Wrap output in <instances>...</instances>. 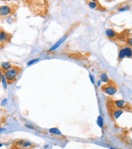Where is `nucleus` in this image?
I'll return each mask as SVG.
<instances>
[{
    "label": "nucleus",
    "instance_id": "12",
    "mask_svg": "<svg viewBox=\"0 0 132 149\" xmlns=\"http://www.w3.org/2000/svg\"><path fill=\"white\" fill-rule=\"evenodd\" d=\"M101 81L104 82H109V79L108 77V75L106 73H102L101 75Z\"/></svg>",
    "mask_w": 132,
    "mask_h": 149
},
{
    "label": "nucleus",
    "instance_id": "4",
    "mask_svg": "<svg viewBox=\"0 0 132 149\" xmlns=\"http://www.w3.org/2000/svg\"><path fill=\"white\" fill-rule=\"evenodd\" d=\"M114 105L118 109H122V110L124 108H127L128 106L125 100H122V99L116 100V101H114Z\"/></svg>",
    "mask_w": 132,
    "mask_h": 149
},
{
    "label": "nucleus",
    "instance_id": "13",
    "mask_svg": "<svg viewBox=\"0 0 132 149\" xmlns=\"http://www.w3.org/2000/svg\"><path fill=\"white\" fill-rule=\"evenodd\" d=\"M97 125L101 128H102L103 125H104V122H103V118H102V116H99L98 118H97Z\"/></svg>",
    "mask_w": 132,
    "mask_h": 149
},
{
    "label": "nucleus",
    "instance_id": "19",
    "mask_svg": "<svg viewBox=\"0 0 132 149\" xmlns=\"http://www.w3.org/2000/svg\"><path fill=\"white\" fill-rule=\"evenodd\" d=\"M127 43V44H128L130 47H132V38H128Z\"/></svg>",
    "mask_w": 132,
    "mask_h": 149
},
{
    "label": "nucleus",
    "instance_id": "23",
    "mask_svg": "<svg viewBox=\"0 0 132 149\" xmlns=\"http://www.w3.org/2000/svg\"><path fill=\"white\" fill-rule=\"evenodd\" d=\"M2 71L0 70V81H2Z\"/></svg>",
    "mask_w": 132,
    "mask_h": 149
},
{
    "label": "nucleus",
    "instance_id": "8",
    "mask_svg": "<svg viewBox=\"0 0 132 149\" xmlns=\"http://www.w3.org/2000/svg\"><path fill=\"white\" fill-rule=\"evenodd\" d=\"M105 34L107 35V37L110 38H114L117 36L116 32L114 30H113L112 29H108V30L105 31Z\"/></svg>",
    "mask_w": 132,
    "mask_h": 149
},
{
    "label": "nucleus",
    "instance_id": "24",
    "mask_svg": "<svg viewBox=\"0 0 132 149\" xmlns=\"http://www.w3.org/2000/svg\"><path fill=\"white\" fill-rule=\"evenodd\" d=\"M90 78H91V81H92V83H94V80H93V77H92V76H91V75H90Z\"/></svg>",
    "mask_w": 132,
    "mask_h": 149
},
{
    "label": "nucleus",
    "instance_id": "7",
    "mask_svg": "<svg viewBox=\"0 0 132 149\" xmlns=\"http://www.w3.org/2000/svg\"><path fill=\"white\" fill-rule=\"evenodd\" d=\"M122 50H123V52H124V55L126 57L131 58L132 56V49L130 47H126Z\"/></svg>",
    "mask_w": 132,
    "mask_h": 149
},
{
    "label": "nucleus",
    "instance_id": "3",
    "mask_svg": "<svg viewBox=\"0 0 132 149\" xmlns=\"http://www.w3.org/2000/svg\"><path fill=\"white\" fill-rule=\"evenodd\" d=\"M12 12V9L9 6H1L0 7V16L6 17V16L11 15Z\"/></svg>",
    "mask_w": 132,
    "mask_h": 149
},
{
    "label": "nucleus",
    "instance_id": "2",
    "mask_svg": "<svg viewBox=\"0 0 132 149\" xmlns=\"http://www.w3.org/2000/svg\"><path fill=\"white\" fill-rule=\"evenodd\" d=\"M102 90L105 94H107L109 95H113L118 91L117 87L113 83H109L108 85H105L102 87Z\"/></svg>",
    "mask_w": 132,
    "mask_h": 149
},
{
    "label": "nucleus",
    "instance_id": "20",
    "mask_svg": "<svg viewBox=\"0 0 132 149\" xmlns=\"http://www.w3.org/2000/svg\"><path fill=\"white\" fill-rule=\"evenodd\" d=\"M130 8V7L129 6H127V7H124V8H122L119 9V12H122V11H126V10H127V9Z\"/></svg>",
    "mask_w": 132,
    "mask_h": 149
},
{
    "label": "nucleus",
    "instance_id": "10",
    "mask_svg": "<svg viewBox=\"0 0 132 149\" xmlns=\"http://www.w3.org/2000/svg\"><path fill=\"white\" fill-rule=\"evenodd\" d=\"M1 67H2V69L5 70V71H7L9 69H11V64L9 63V62H3V63H2L1 64Z\"/></svg>",
    "mask_w": 132,
    "mask_h": 149
},
{
    "label": "nucleus",
    "instance_id": "9",
    "mask_svg": "<svg viewBox=\"0 0 132 149\" xmlns=\"http://www.w3.org/2000/svg\"><path fill=\"white\" fill-rule=\"evenodd\" d=\"M122 113H123V111H122V109H116L114 111V112H113V116H114V119H118Z\"/></svg>",
    "mask_w": 132,
    "mask_h": 149
},
{
    "label": "nucleus",
    "instance_id": "15",
    "mask_svg": "<svg viewBox=\"0 0 132 149\" xmlns=\"http://www.w3.org/2000/svg\"><path fill=\"white\" fill-rule=\"evenodd\" d=\"M125 57V55H124V52H123V50H120V51H119V53H118V59L119 60H122V59H123V58Z\"/></svg>",
    "mask_w": 132,
    "mask_h": 149
},
{
    "label": "nucleus",
    "instance_id": "14",
    "mask_svg": "<svg viewBox=\"0 0 132 149\" xmlns=\"http://www.w3.org/2000/svg\"><path fill=\"white\" fill-rule=\"evenodd\" d=\"M88 6H89L90 8L95 9V8H96V7H97V4H96V3H95V2H89Z\"/></svg>",
    "mask_w": 132,
    "mask_h": 149
},
{
    "label": "nucleus",
    "instance_id": "5",
    "mask_svg": "<svg viewBox=\"0 0 132 149\" xmlns=\"http://www.w3.org/2000/svg\"><path fill=\"white\" fill-rule=\"evenodd\" d=\"M66 35H65V36H63V38H61L60 39H59V41H58L57 43H56L55 44H54V46H53L52 47L50 48V51H54V50H56L57 48L59 47L60 46V45H61V44H62V43H63L64 41L66 40Z\"/></svg>",
    "mask_w": 132,
    "mask_h": 149
},
{
    "label": "nucleus",
    "instance_id": "16",
    "mask_svg": "<svg viewBox=\"0 0 132 149\" xmlns=\"http://www.w3.org/2000/svg\"><path fill=\"white\" fill-rule=\"evenodd\" d=\"M2 84H3L4 89H7V80H6V78H5L4 76L2 77Z\"/></svg>",
    "mask_w": 132,
    "mask_h": 149
},
{
    "label": "nucleus",
    "instance_id": "25",
    "mask_svg": "<svg viewBox=\"0 0 132 149\" xmlns=\"http://www.w3.org/2000/svg\"><path fill=\"white\" fill-rule=\"evenodd\" d=\"M5 130V129H3V128H1L0 129V132H2V131H4Z\"/></svg>",
    "mask_w": 132,
    "mask_h": 149
},
{
    "label": "nucleus",
    "instance_id": "26",
    "mask_svg": "<svg viewBox=\"0 0 132 149\" xmlns=\"http://www.w3.org/2000/svg\"><path fill=\"white\" fill-rule=\"evenodd\" d=\"M2 146V143H0V147H1Z\"/></svg>",
    "mask_w": 132,
    "mask_h": 149
},
{
    "label": "nucleus",
    "instance_id": "18",
    "mask_svg": "<svg viewBox=\"0 0 132 149\" xmlns=\"http://www.w3.org/2000/svg\"><path fill=\"white\" fill-rule=\"evenodd\" d=\"M32 143L30 142H28V141H24V144H23V147H29V146H31Z\"/></svg>",
    "mask_w": 132,
    "mask_h": 149
},
{
    "label": "nucleus",
    "instance_id": "6",
    "mask_svg": "<svg viewBox=\"0 0 132 149\" xmlns=\"http://www.w3.org/2000/svg\"><path fill=\"white\" fill-rule=\"evenodd\" d=\"M9 38H10V35L8 34H7L4 31H0V42L1 43L7 42L9 40Z\"/></svg>",
    "mask_w": 132,
    "mask_h": 149
},
{
    "label": "nucleus",
    "instance_id": "21",
    "mask_svg": "<svg viewBox=\"0 0 132 149\" xmlns=\"http://www.w3.org/2000/svg\"><path fill=\"white\" fill-rule=\"evenodd\" d=\"M7 99H3V101H2V103H1V105H2V106H3V105H5V104H6V103H7Z\"/></svg>",
    "mask_w": 132,
    "mask_h": 149
},
{
    "label": "nucleus",
    "instance_id": "17",
    "mask_svg": "<svg viewBox=\"0 0 132 149\" xmlns=\"http://www.w3.org/2000/svg\"><path fill=\"white\" fill-rule=\"evenodd\" d=\"M39 60V59H35V60H30L29 62L28 63V65L29 66V65H32L33 64H34V63H37V61Z\"/></svg>",
    "mask_w": 132,
    "mask_h": 149
},
{
    "label": "nucleus",
    "instance_id": "28",
    "mask_svg": "<svg viewBox=\"0 0 132 149\" xmlns=\"http://www.w3.org/2000/svg\"><path fill=\"white\" fill-rule=\"evenodd\" d=\"M131 145H132V142H131Z\"/></svg>",
    "mask_w": 132,
    "mask_h": 149
},
{
    "label": "nucleus",
    "instance_id": "27",
    "mask_svg": "<svg viewBox=\"0 0 132 149\" xmlns=\"http://www.w3.org/2000/svg\"><path fill=\"white\" fill-rule=\"evenodd\" d=\"M111 149H114V148H111Z\"/></svg>",
    "mask_w": 132,
    "mask_h": 149
},
{
    "label": "nucleus",
    "instance_id": "1",
    "mask_svg": "<svg viewBox=\"0 0 132 149\" xmlns=\"http://www.w3.org/2000/svg\"><path fill=\"white\" fill-rule=\"evenodd\" d=\"M20 67H12L11 69L6 71L4 73V77L6 80H7V83H12L16 78L18 74L20 72Z\"/></svg>",
    "mask_w": 132,
    "mask_h": 149
},
{
    "label": "nucleus",
    "instance_id": "22",
    "mask_svg": "<svg viewBox=\"0 0 132 149\" xmlns=\"http://www.w3.org/2000/svg\"><path fill=\"white\" fill-rule=\"evenodd\" d=\"M26 125V127H28V128H30V129H33V126H32L31 125L26 124V125Z\"/></svg>",
    "mask_w": 132,
    "mask_h": 149
},
{
    "label": "nucleus",
    "instance_id": "11",
    "mask_svg": "<svg viewBox=\"0 0 132 149\" xmlns=\"http://www.w3.org/2000/svg\"><path fill=\"white\" fill-rule=\"evenodd\" d=\"M49 132L52 134H56V135H62V133L58 128H51L49 129Z\"/></svg>",
    "mask_w": 132,
    "mask_h": 149
}]
</instances>
